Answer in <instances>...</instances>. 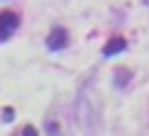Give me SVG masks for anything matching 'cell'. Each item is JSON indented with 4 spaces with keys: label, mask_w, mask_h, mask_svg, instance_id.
Here are the masks:
<instances>
[{
    "label": "cell",
    "mask_w": 149,
    "mask_h": 136,
    "mask_svg": "<svg viewBox=\"0 0 149 136\" xmlns=\"http://www.w3.org/2000/svg\"><path fill=\"white\" fill-rule=\"evenodd\" d=\"M17 27H20V17H17V12L0 10V44L8 41L10 36L17 32Z\"/></svg>",
    "instance_id": "6da1fadb"
},
{
    "label": "cell",
    "mask_w": 149,
    "mask_h": 136,
    "mask_svg": "<svg viewBox=\"0 0 149 136\" xmlns=\"http://www.w3.org/2000/svg\"><path fill=\"white\" fill-rule=\"evenodd\" d=\"M66 41H69V34H66L64 27H54L52 32L47 36V46L52 49V51H59V49L66 46Z\"/></svg>",
    "instance_id": "7a4b0ae2"
},
{
    "label": "cell",
    "mask_w": 149,
    "mask_h": 136,
    "mask_svg": "<svg viewBox=\"0 0 149 136\" xmlns=\"http://www.w3.org/2000/svg\"><path fill=\"white\" fill-rule=\"evenodd\" d=\"M125 49H127V41L122 39V36H115V39H110V44L103 49V54H105V56H115V54L125 51Z\"/></svg>",
    "instance_id": "3957f363"
},
{
    "label": "cell",
    "mask_w": 149,
    "mask_h": 136,
    "mask_svg": "<svg viewBox=\"0 0 149 136\" xmlns=\"http://www.w3.org/2000/svg\"><path fill=\"white\" fill-rule=\"evenodd\" d=\"M147 3H149V0H147Z\"/></svg>",
    "instance_id": "277c9868"
}]
</instances>
